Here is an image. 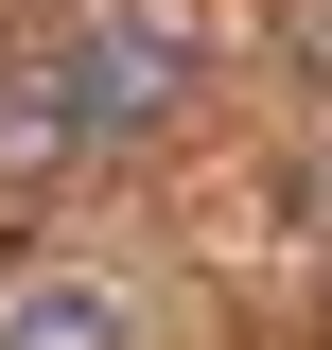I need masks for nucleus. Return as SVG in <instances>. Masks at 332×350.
<instances>
[{"label":"nucleus","mask_w":332,"mask_h":350,"mask_svg":"<svg viewBox=\"0 0 332 350\" xmlns=\"http://www.w3.org/2000/svg\"><path fill=\"white\" fill-rule=\"evenodd\" d=\"M175 105H193V53L158 36V18H53L18 70H0V140L18 158H123V140H158Z\"/></svg>","instance_id":"obj_1"},{"label":"nucleus","mask_w":332,"mask_h":350,"mask_svg":"<svg viewBox=\"0 0 332 350\" xmlns=\"http://www.w3.org/2000/svg\"><path fill=\"white\" fill-rule=\"evenodd\" d=\"M0 350H123V298L105 280H18L0 298Z\"/></svg>","instance_id":"obj_2"}]
</instances>
